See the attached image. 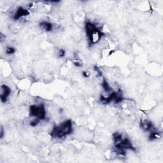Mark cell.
<instances>
[{
  "label": "cell",
  "instance_id": "cell-1",
  "mask_svg": "<svg viewBox=\"0 0 163 163\" xmlns=\"http://www.w3.org/2000/svg\"><path fill=\"white\" fill-rule=\"evenodd\" d=\"M113 139L114 142V152L121 157L126 156L127 150L132 151L136 150L130 139L127 137L123 138L122 135L118 132H116L113 134Z\"/></svg>",
  "mask_w": 163,
  "mask_h": 163
},
{
  "label": "cell",
  "instance_id": "cell-2",
  "mask_svg": "<svg viewBox=\"0 0 163 163\" xmlns=\"http://www.w3.org/2000/svg\"><path fill=\"white\" fill-rule=\"evenodd\" d=\"M73 132V122L68 119L57 126H54L50 135L53 138L62 139L72 134Z\"/></svg>",
  "mask_w": 163,
  "mask_h": 163
},
{
  "label": "cell",
  "instance_id": "cell-3",
  "mask_svg": "<svg viewBox=\"0 0 163 163\" xmlns=\"http://www.w3.org/2000/svg\"><path fill=\"white\" fill-rule=\"evenodd\" d=\"M85 29L89 43L90 46L97 43L104 36V33L102 32L95 24L90 21L86 22Z\"/></svg>",
  "mask_w": 163,
  "mask_h": 163
},
{
  "label": "cell",
  "instance_id": "cell-4",
  "mask_svg": "<svg viewBox=\"0 0 163 163\" xmlns=\"http://www.w3.org/2000/svg\"><path fill=\"white\" fill-rule=\"evenodd\" d=\"M124 97L122 94V91L121 89L117 92H111L108 97H105L103 95L100 96V101L104 104H108L112 101H114L115 103L117 104L124 101Z\"/></svg>",
  "mask_w": 163,
  "mask_h": 163
},
{
  "label": "cell",
  "instance_id": "cell-5",
  "mask_svg": "<svg viewBox=\"0 0 163 163\" xmlns=\"http://www.w3.org/2000/svg\"><path fill=\"white\" fill-rule=\"evenodd\" d=\"M30 115L40 121L45 120L46 119V110L44 105H31L30 108Z\"/></svg>",
  "mask_w": 163,
  "mask_h": 163
},
{
  "label": "cell",
  "instance_id": "cell-6",
  "mask_svg": "<svg viewBox=\"0 0 163 163\" xmlns=\"http://www.w3.org/2000/svg\"><path fill=\"white\" fill-rule=\"evenodd\" d=\"M11 93L10 88L7 85H2L1 87V94H0V99L2 103H6Z\"/></svg>",
  "mask_w": 163,
  "mask_h": 163
},
{
  "label": "cell",
  "instance_id": "cell-7",
  "mask_svg": "<svg viewBox=\"0 0 163 163\" xmlns=\"http://www.w3.org/2000/svg\"><path fill=\"white\" fill-rule=\"evenodd\" d=\"M29 14H30V12L28 10L22 7H20L18 8L15 14H14V19L17 20H19L23 17L28 16Z\"/></svg>",
  "mask_w": 163,
  "mask_h": 163
},
{
  "label": "cell",
  "instance_id": "cell-8",
  "mask_svg": "<svg viewBox=\"0 0 163 163\" xmlns=\"http://www.w3.org/2000/svg\"><path fill=\"white\" fill-rule=\"evenodd\" d=\"M140 127L143 130L145 131H152L155 130L156 129L155 128L153 123L148 120H144L143 121L141 122L140 123Z\"/></svg>",
  "mask_w": 163,
  "mask_h": 163
},
{
  "label": "cell",
  "instance_id": "cell-9",
  "mask_svg": "<svg viewBox=\"0 0 163 163\" xmlns=\"http://www.w3.org/2000/svg\"><path fill=\"white\" fill-rule=\"evenodd\" d=\"M40 28L44 31L49 32L51 31L53 29V24L51 22H49L46 21H42L40 23Z\"/></svg>",
  "mask_w": 163,
  "mask_h": 163
},
{
  "label": "cell",
  "instance_id": "cell-10",
  "mask_svg": "<svg viewBox=\"0 0 163 163\" xmlns=\"http://www.w3.org/2000/svg\"><path fill=\"white\" fill-rule=\"evenodd\" d=\"M162 136V133L160 131H157V129L152 131L150 132L149 136V139L150 141H154L155 139L160 138Z\"/></svg>",
  "mask_w": 163,
  "mask_h": 163
},
{
  "label": "cell",
  "instance_id": "cell-11",
  "mask_svg": "<svg viewBox=\"0 0 163 163\" xmlns=\"http://www.w3.org/2000/svg\"><path fill=\"white\" fill-rule=\"evenodd\" d=\"M101 85H102V87H103V89L106 92H113V89L110 86L108 82L106 81V80L105 78H103V82H102V84Z\"/></svg>",
  "mask_w": 163,
  "mask_h": 163
},
{
  "label": "cell",
  "instance_id": "cell-12",
  "mask_svg": "<svg viewBox=\"0 0 163 163\" xmlns=\"http://www.w3.org/2000/svg\"><path fill=\"white\" fill-rule=\"evenodd\" d=\"M15 52V49H14L12 46H8L6 49V53L8 55L14 54Z\"/></svg>",
  "mask_w": 163,
  "mask_h": 163
},
{
  "label": "cell",
  "instance_id": "cell-13",
  "mask_svg": "<svg viewBox=\"0 0 163 163\" xmlns=\"http://www.w3.org/2000/svg\"><path fill=\"white\" fill-rule=\"evenodd\" d=\"M66 54V52L63 49H59L58 51V56L59 57H63Z\"/></svg>",
  "mask_w": 163,
  "mask_h": 163
},
{
  "label": "cell",
  "instance_id": "cell-14",
  "mask_svg": "<svg viewBox=\"0 0 163 163\" xmlns=\"http://www.w3.org/2000/svg\"><path fill=\"white\" fill-rule=\"evenodd\" d=\"M82 75L84 77H89L90 76V73L89 72H87V71H84L82 73Z\"/></svg>",
  "mask_w": 163,
  "mask_h": 163
},
{
  "label": "cell",
  "instance_id": "cell-15",
  "mask_svg": "<svg viewBox=\"0 0 163 163\" xmlns=\"http://www.w3.org/2000/svg\"><path fill=\"white\" fill-rule=\"evenodd\" d=\"M3 136H4V130H3V128L2 126L1 127V131H0V138H3Z\"/></svg>",
  "mask_w": 163,
  "mask_h": 163
},
{
  "label": "cell",
  "instance_id": "cell-16",
  "mask_svg": "<svg viewBox=\"0 0 163 163\" xmlns=\"http://www.w3.org/2000/svg\"><path fill=\"white\" fill-rule=\"evenodd\" d=\"M0 37H1V40L3 41V38H4V35L2 33H1V36H0Z\"/></svg>",
  "mask_w": 163,
  "mask_h": 163
}]
</instances>
